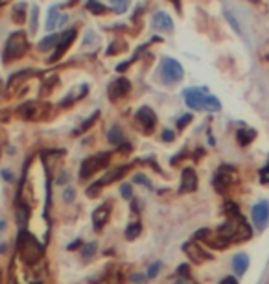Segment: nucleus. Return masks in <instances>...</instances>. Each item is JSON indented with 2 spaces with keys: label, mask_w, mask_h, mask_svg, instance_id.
Here are the masks:
<instances>
[{
  "label": "nucleus",
  "mask_w": 269,
  "mask_h": 284,
  "mask_svg": "<svg viewBox=\"0 0 269 284\" xmlns=\"http://www.w3.org/2000/svg\"><path fill=\"white\" fill-rule=\"evenodd\" d=\"M44 253V246L26 229H20L17 236V259L28 266H35L41 262Z\"/></svg>",
  "instance_id": "1"
},
{
  "label": "nucleus",
  "mask_w": 269,
  "mask_h": 284,
  "mask_svg": "<svg viewBox=\"0 0 269 284\" xmlns=\"http://www.w3.org/2000/svg\"><path fill=\"white\" fill-rule=\"evenodd\" d=\"M30 50V41L26 32L19 30V32H13V34L8 37L6 41V48H4V61H17V59H22L28 54Z\"/></svg>",
  "instance_id": "2"
},
{
  "label": "nucleus",
  "mask_w": 269,
  "mask_h": 284,
  "mask_svg": "<svg viewBox=\"0 0 269 284\" xmlns=\"http://www.w3.org/2000/svg\"><path fill=\"white\" fill-rule=\"evenodd\" d=\"M111 163V153L109 151H100L96 155H91V157H87L85 161L82 163L79 166V179L85 181V179L92 177L94 173H98L100 170L107 168Z\"/></svg>",
  "instance_id": "3"
},
{
  "label": "nucleus",
  "mask_w": 269,
  "mask_h": 284,
  "mask_svg": "<svg viewBox=\"0 0 269 284\" xmlns=\"http://www.w3.org/2000/svg\"><path fill=\"white\" fill-rule=\"evenodd\" d=\"M127 170H131V164H124V166H118V168H113V170H109V172H105V175H103L101 179H98L96 183H92L91 187H87V196L96 198L98 194L101 192V188L105 187V185L120 181L125 173H127Z\"/></svg>",
  "instance_id": "4"
},
{
  "label": "nucleus",
  "mask_w": 269,
  "mask_h": 284,
  "mask_svg": "<svg viewBox=\"0 0 269 284\" xmlns=\"http://www.w3.org/2000/svg\"><path fill=\"white\" fill-rule=\"evenodd\" d=\"M183 78H184V68L177 59L164 58L163 61H160V80H163L166 85L181 82Z\"/></svg>",
  "instance_id": "5"
},
{
  "label": "nucleus",
  "mask_w": 269,
  "mask_h": 284,
  "mask_svg": "<svg viewBox=\"0 0 269 284\" xmlns=\"http://www.w3.org/2000/svg\"><path fill=\"white\" fill-rule=\"evenodd\" d=\"M251 222L255 225L258 233L265 231L269 227V201L267 199H260L256 205L251 209Z\"/></svg>",
  "instance_id": "6"
},
{
  "label": "nucleus",
  "mask_w": 269,
  "mask_h": 284,
  "mask_svg": "<svg viewBox=\"0 0 269 284\" xmlns=\"http://www.w3.org/2000/svg\"><path fill=\"white\" fill-rule=\"evenodd\" d=\"M48 111V104H39V101H28V104H24V106H20L17 109L19 116L24 118V120H41V118H44V113Z\"/></svg>",
  "instance_id": "7"
},
{
  "label": "nucleus",
  "mask_w": 269,
  "mask_h": 284,
  "mask_svg": "<svg viewBox=\"0 0 269 284\" xmlns=\"http://www.w3.org/2000/svg\"><path fill=\"white\" fill-rule=\"evenodd\" d=\"M76 37H77V30L76 28H72V30H67V32H63L61 35H59V43H58V46L53 48V54L48 58V63H56V61H59V59L67 54V50L72 46V43L76 41Z\"/></svg>",
  "instance_id": "8"
},
{
  "label": "nucleus",
  "mask_w": 269,
  "mask_h": 284,
  "mask_svg": "<svg viewBox=\"0 0 269 284\" xmlns=\"http://www.w3.org/2000/svg\"><path fill=\"white\" fill-rule=\"evenodd\" d=\"M236 170L232 168V166H221L220 170L216 172V175H214V188H216V192L223 194L227 192L229 188L232 187V183H234V175H236Z\"/></svg>",
  "instance_id": "9"
},
{
  "label": "nucleus",
  "mask_w": 269,
  "mask_h": 284,
  "mask_svg": "<svg viewBox=\"0 0 269 284\" xmlns=\"http://www.w3.org/2000/svg\"><path fill=\"white\" fill-rule=\"evenodd\" d=\"M183 251H184V255H186L188 259L192 260L194 264H203V262H207V260H212L210 253H208V251H205V247L199 246L196 240L184 242V244H183Z\"/></svg>",
  "instance_id": "10"
},
{
  "label": "nucleus",
  "mask_w": 269,
  "mask_h": 284,
  "mask_svg": "<svg viewBox=\"0 0 269 284\" xmlns=\"http://www.w3.org/2000/svg\"><path fill=\"white\" fill-rule=\"evenodd\" d=\"M205 96H207L205 89H188V91H184V104L192 111H203L205 109Z\"/></svg>",
  "instance_id": "11"
},
{
  "label": "nucleus",
  "mask_w": 269,
  "mask_h": 284,
  "mask_svg": "<svg viewBox=\"0 0 269 284\" xmlns=\"http://www.w3.org/2000/svg\"><path fill=\"white\" fill-rule=\"evenodd\" d=\"M137 122L142 125L144 133L151 135V133H153V130L157 127V115L153 113V109H151V107L144 106V107H140L139 111H137Z\"/></svg>",
  "instance_id": "12"
},
{
  "label": "nucleus",
  "mask_w": 269,
  "mask_h": 284,
  "mask_svg": "<svg viewBox=\"0 0 269 284\" xmlns=\"http://www.w3.org/2000/svg\"><path fill=\"white\" fill-rule=\"evenodd\" d=\"M107 92H109L111 101L122 100V98H125L131 92V82L127 80V78H116L115 82L109 85Z\"/></svg>",
  "instance_id": "13"
},
{
  "label": "nucleus",
  "mask_w": 269,
  "mask_h": 284,
  "mask_svg": "<svg viewBox=\"0 0 269 284\" xmlns=\"http://www.w3.org/2000/svg\"><path fill=\"white\" fill-rule=\"evenodd\" d=\"M111 211H113V203L111 201L101 203L100 207L94 209V212H92V227H94V231H101L107 225L111 218Z\"/></svg>",
  "instance_id": "14"
},
{
  "label": "nucleus",
  "mask_w": 269,
  "mask_h": 284,
  "mask_svg": "<svg viewBox=\"0 0 269 284\" xmlns=\"http://www.w3.org/2000/svg\"><path fill=\"white\" fill-rule=\"evenodd\" d=\"M197 187H199V179H197V173L194 168H184L181 172V188L179 192L188 194V192H196Z\"/></svg>",
  "instance_id": "15"
},
{
  "label": "nucleus",
  "mask_w": 269,
  "mask_h": 284,
  "mask_svg": "<svg viewBox=\"0 0 269 284\" xmlns=\"http://www.w3.org/2000/svg\"><path fill=\"white\" fill-rule=\"evenodd\" d=\"M32 76H34V68H24V70H19V72L11 74L10 80H8V92L15 91L17 87H20L22 83L28 82Z\"/></svg>",
  "instance_id": "16"
},
{
  "label": "nucleus",
  "mask_w": 269,
  "mask_h": 284,
  "mask_svg": "<svg viewBox=\"0 0 269 284\" xmlns=\"http://www.w3.org/2000/svg\"><path fill=\"white\" fill-rule=\"evenodd\" d=\"M249 255L247 253H238V255H234V259H232V271H234L236 277H244L245 273H247V270H249Z\"/></svg>",
  "instance_id": "17"
},
{
  "label": "nucleus",
  "mask_w": 269,
  "mask_h": 284,
  "mask_svg": "<svg viewBox=\"0 0 269 284\" xmlns=\"http://www.w3.org/2000/svg\"><path fill=\"white\" fill-rule=\"evenodd\" d=\"M153 26L160 32H166V34L173 32V20L166 11H157L153 15Z\"/></svg>",
  "instance_id": "18"
},
{
  "label": "nucleus",
  "mask_w": 269,
  "mask_h": 284,
  "mask_svg": "<svg viewBox=\"0 0 269 284\" xmlns=\"http://www.w3.org/2000/svg\"><path fill=\"white\" fill-rule=\"evenodd\" d=\"M256 139V131L251 130V127H240L236 131V140L240 146H249L253 140Z\"/></svg>",
  "instance_id": "19"
},
{
  "label": "nucleus",
  "mask_w": 269,
  "mask_h": 284,
  "mask_svg": "<svg viewBox=\"0 0 269 284\" xmlns=\"http://www.w3.org/2000/svg\"><path fill=\"white\" fill-rule=\"evenodd\" d=\"M15 220H17V225L20 229H26L30 222V207L28 205H22V203H17V212H15Z\"/></svg>",
  "instance_id": "20"
},
{
  "label": "nucleus",
  "mask_w": 269,
  "mask_h": 284,
  "mask_svg": "<svg viewBox=\"0 0 269 284\" xmlns=\"http://www.w3.org/2000/svg\"><path fill=\"white\" fill-rule=\"evenodd\" d=\"M107 140H109L113 146H116V148H120L122 144H125V135H124V131H122V127L113 125L109 130V133H107Z\"/></svg>",
  "instance_id": "21"
},
{
  "label": "nucleus",
  "mask_w": 269,
  "mask_h": 284,
  "mask_svg": "<svg viewBox=\"0 0 269 284\" xmlns=\"http://www.w3.org/2000/svg\"><path fill=\"white\" fill-rule=\"evenodd\" d=\"M28 6L24 2H20V4L13 6V10H11V19H13L15 24H24L26 22V17H28V10H26Z\"/></svg>",
  "instance_id": "22"
},
{
  "label": "nucleus",
  "mask_w": 269,
  "mask_h": 284,
  "mask_svg": "<svg viewBox=\"0 0 269 284\" xmlns=\"http://www.w3.org/2000/svg\"><path fill=\"white\" fill-rule=\"evenodd\" d=\"M61 17L63 15L59 13L58 8H50L48 19H46V30H48V32H53L58 26H61Z\"/></svg>",
  "instance_id": "23"
},
{
  "label": "nucleus",
  "mask_w": 269,
  "mask_h": 284,
  "mask_svg": "<svg viewBox=\"0 0 269 284\" xmlns=\"http://www.w3.org/2000/svg\"><path fill=\"white\" fill-rule=\"evenodd\" d=\"M140 233H142V223H140V222H131L129 225L125 227L124 236H125V240H127V242H133V240H137V238H139Z\"/></svg>",
  "instance_id": "24"
},
{
  "label": "nucleus",
  "mask_w": 269,
  "mask_h": 284,
  "mask_svg": "<svg viewBox=\"0 0 269 284\" xmlns=\"http://www.w3.org/2000/svg\"><path fill=\"white\" fill-rule=\"evenodd\" d=\"M98 118H100V111H94L91 116H89V118H87L85 122H83L82 125H79V127H77L76 131H72V135L77 137V135H82V133H85V131H89V130L92 127V125H94V124L98 122Z\"/></svg>",
  "instance_id": "25"
},
{
  "label": "nucleus",
  "mask_w": 269,
  "mask_h": 284,
  "mask_svg": "<svg viewBox=\"0 0 269 284\" xmlns=\"http://www.w3.org/2000/svg\"><path fill=\"white\" fill-rule=\"evenodd\" d=\"M59 85V78L58 76H52V78H48L46 82L41 85V92H39V98H44V96H48L50 92L56 89V87Z\"/></svg>",
  "instance_id": "26"
},
{
  "label": "nucleus",
  "mask_w": 269,
  "mask_h": 284,
  "mask_svg": "<svg viewBox=\"0 0 269 284\" xmlns=\"http://www.w3.org/2000/svg\"><path fill=\"white\" fill-rule=\"evenodd\" d=\"M58 43H59V35L52 34V35H48V37H44L43 41L39 43V50H41V52H48V50L56 48Z\"/></svg>",
  "instance_id": "27"
},
{
  "label": "nucleus",
  "mask_w": 269,
  "mask_h": 284,
  "mask_svg": "<svg viewBox=\"0 0 269 284\" xmlns=\"http://www.w3.org/2000/svg\"><path fill=\"white\" fill-rule=\"evenodd\" d=\"M125 50H127V44H125V41H122V39H116V41H113V43H111L109 48H107V56H116V54L125 52Z\"/></svg>",
  "instance_id": "28"
},
{
  "label": "nucleus",
  "mask_w": 269,
  "mask_h": 284,
  "mask_svg": "<svg viewBox=\"0 0 269 284\" xmlns=\"http://www.w3.org/2000/svg\"><path fill=\"white\" fill-rule=\"evenodd\" d=\"M96 251H98L96 242H89V244H85V246L82 247L83 260H92V259H94V255H96Z\"/></svg>",
  "instance_id": "29"
},
{
  "label": "nucleus",
  "mask_w": 269,
  "mask_h": 284,
  "mask_svg": "<svg viewBox=\"0 0 269 284\" xmlns=\"http://www.w3.org/2000/svg\"><path fill=\"white\" fill-rule=\"evenodd\" d=\"M221 109V104L216 96H212V94H207L205 96V111H210V113H216Z\"/></svg>",
  "instance_id": "30"
},
{
  "label": "nucleus",
  "mask_w": 269,
  "mask_h": 284,
  "mask_svg": "<svg viewBox=\"0 0 269 284\" xmlns=\"http://www.w3.org/2000/svg\"><path fill=\"white\" fill-rule=\"evenodd\" d=\"M87 10L94 15H105L107 13V8L101 4V2H98V0H89V2H87Z\"/></svg>",
  "instance_id": "31"
},
{
  "label": "nucleus",
  "mask_w": 269,
  "mask_h": 284,
  "mask_svg": "<svg viewBox=\"0 0 269 284\" xmlns=\"http://www.w3.org/2000/svg\"><path fill=\"white\" fill-rule=\"evenodd\" d=\"M111 8L116 13H125V10L129 8V0H111Z\"/></svg>",
  "instance_id": "32"
},
{
  "label": "nucleus",
  "mask_w": 269,
  "mask_h": 284,
  "mask_svg": "<svg viewBox=\"0 0 269 284\" xmlns=\"http://www.w3.org/2000/svg\"><path fill=\"white\" fill-rule=\"evenodd\" d=\"M160 270H163V262L160 260H155L153 264H149V268H148V279H155L157 275L160 273Z\"/></svg>",
  "instance_id": "33"
},
{
  "label": "nucleus",
  "mask_w": 269,
  "mask_h": 284,
  "mask_svg": "<svg viewBox=\"0 0 269 284\" xmlns=\"http://www.w3.org/2000/svg\"><path fill=\"white\" fill-rule=\"evenodd\" d=\"M37 24H39V8L34 6L32 8V19H30V34L37 32Z\"/></svg>",
  "instance_id": "34"
},
{
  "label": "nucleus",
  "mask_w": 269,
  "mask_h": 284,
  "mask_svg": "<svg viewBox=\"0 0 269 284\" xmlns=\"http://www.w3.org/2000/svg\"><path fill=\"white\" fill-rule=\"evenodd\" d=\"M190 273H192V270H190V264L188 262H184V264H181L175 270V275H177V279H190Z\"/></svg>",
  "instance_id": "35"
},
{
  "label": "nucleus",
  "mask_w": 269,
  "mask_h": 284,
  "mask_svg": "<svg viewBox=\"0 0 269 284\" xmlns=\"http://www.w3.org/2000/svg\"><path fill=\"white\" fill-rule=\"evenodd\" d=\"M98 284H122V275H105V277H101Z\"/></svg>",
  "instance_id": "36"
},
{
  "label": "nucleus",
  "mask_w": 269,
  "mask_h": 284,
  "mask_svg": "<svg viewBox=\"0 0 269 284\" xmlns=\"http://www.w3.org/2000/svg\"><path fill=\"white\" fill-rule=\"evenodd\" d=\"M120 194H122V198H124V199L131 201V199H133V187H131L129 183H124L120 187Z\"/></svg>",
  "instance_id": "37"
},
{
  "label": "nucleus",
  "mask_w": 269,
  "mask_h": 284,
  "mask_svg": "<svg viewBox=\"0 0 269 284\" xmlns=\"http://www.w3.org/2000/svg\"><path fill=\"white\" fill-rule=\"evenodd\" d=\"M192 120H194V115H192V113H186V115H183V116H181V118L177 120V127H179L181 131H183L184 127H186V125L190 124Z\"/></svg>",
  "instance_id": "38"
},
{
  "label": "nucleus",
  "mask_w": 269,
  "mask_h": 284,
  "mask_svg": "<svg viewBox=\"0 0 269 284\" xmlns=\"http://www.w3.org/2000/svg\"><path fill=\"white\" fill-rule=\"evenodd\" d=\"M133 183H140V185H144L146 188H149V190H151V181H149L148 177H146L144 173H137V175H134L133 177Z\"/></svg>",
  "instance_id": "39"
},
{
  "label": "nucleus",
  "mask_w": 269,
  "mask_h": 284,
  "mask_svg": "<svg viewBox=\"0 0 269 284\" xmlns=\"http://www.w3.org/2000/svg\"><path fill=\"white\" fill-rule=\"evenodd\" d=\"M63 199H65L67 203H72L74 199H76V188H72V187L65 188V192H63Z\"/></svg>",
  "instance_id": "40"
},
{
  "label": "nucleus",
  "mask_w": 269,
  "mask_h": 284,
  "mask_svg": "<svg viewBox=\"0 0 269 284\" xmlns=\"http://www.w3.org/2000/svg\"><path fill=\"white\" fill-rule=\"evenodd\" d=\"M260 183L269 185V159H267V164H265L264 168L260 170Z\"/></svg>",
  "instance_id": "41"
},
{
  "label": "nucleus",
  "mask_w": 269,
  "mask_h": 284,
  "mask_svg": "<svg viewBox=\"0 0 269 284\" xmlns=\"http://www.w3.org/2000/svg\"><path fill=\"white\" fill-rule=\"evenodd\" d=\"M210 235H212L210 229H199V231H197L196 235H194V240H196V242H197V240H203V242H205Z\"/></svg>",
  "instance_id": "42"
},
{
  "label": "nucleus",
  "mask_w": 269,
  "mask_h": 284,
  "mask_svg": "<svg viewBox=\"0 0 269 284\" xmlns=\"http://www.w3.org/2000/svg\"><path fill=\"white\" fill-rule=\"evenodd\" d=\"M129 280L133 284H144L146 280H149V279H148V275H144V273H133L129 277Z\"/></svg>",
  "instance_id": "43"
},
{
  "label": "nucleus",
  "mask_w": 269,
  "mask_h": 284,
  "mask_svg": "<svg viewBox=\"0 0 269 284\" xmlns=\"http://www.w3.org/2000/svg\"><path fill=\"white\" fill-rule=\"evenodd\" d=\"M83 246H85V242H83L82 238H76V240L70 242V244L67 246V251H79Z\"/></svg>",
  "instance_id": "44"
},
{
  "label": "nucleus",
  "mask_w": 269,
  "mask_h": 284,
  "mask_svg": "<svg viewBox=\"0 0 269 284\" xmlns=\"http://www.w3.org/2000/svg\"><path fill=\"white\" fill-rule=\"evenodd\" d=\"M163 140H164V142H173V140H175V131L164 130L163 131Z\"/></svg>",
  "instance_id": "45"
},
{
  "label": "nucleus",
  "mask_w": 269,
  "mask_h": 284,
  "mask_svg": "<svg viewBox=\"0 0 269 284\" xmlns=\"http://www.w3.org/2000/svg\"><path fill=\"white\" fill-rule=\"evenodd\" d=\"M220 284H240V282H238V277H236V275H227V277H223V279L220 280Z\"/></svg>",
  "instance_id": "46"
},
{
  "label": "nucleus",
  "mask_w": 269,
  "mask_h": 284,
  "mask_svg": "<svg viewBox=\"0 0 269 284\" xmlns=\"http://www.w3.org/2000/svg\"><path fill=\"white\" fill-rule=\"evenodd\" d=\"M184 155H186V149H183V151H181V153H177V155H173V159H170V164H172V166L179 164L181 161L184 159Z\"/></svg>",
  "instance_id": "47"
},
{
  "label": "nucleus",
  "mask_w": 269,
  "mask_h": 284,
  "mask_svg": "<svg viewBox=\"0 0 269 284\" xmlns=\"http://www.w3.org/2000/svg\"><path fill=\"white\" fill-rule=\"evenodd\" d=\"M0 175H2V177H4L6 181H8V183H13V181H15L13 173H11V170H8V168L2 170V172H0Z\"/></svg>",
  "instance_id": "48"
},
{
  "label": "nucleus",
  "mask_w": 269,
  "mask_h": 284,
  "mask_svg": "<svg viewBox=\"0 0 269 284\" xmlns=\"http://www.w3.org/2000/svg\"><path fill=\"white\" fill-rule=\"evenodd\" d=\"M225 17H227V19H229V22H231V26H232V28H234L236 32H238V34H240V26H238V20H236L234 17H232V15L229 13V11H227V13H225Z\"/></svg>",
  "instance_id": "49"
},
{
  "label": "nucleus",
  "mask_w": 269,
  "mask_h": 284,
  "mask_svg": "<svg viewBox=\"0 0 269 284\" xmlns=\"http://www.w3.org/2000/svg\"><path fill=\"white\" fill-rule=\"evenodd\" d=\"M131 205H133V211L137 212V214L142 211V203H140V199H131Z\"/></svg>",
  "instance_id": "50"
},
{
  "label": "nucleus",
  "mask_w": 269,
  "mask_h": 284,
  "mask_svg": "<svg viewBox=\"0 0 269 284\" xmlns=\"http://www.w3.org/2000/svg\"><path fill=\"white\" fill-rule=\"evenodd\" d=\"M131 59L129 61H125V63H120V65H118V67H116V70H118V72H125V70H127V67H131Z\"/></svg>",
  "instance_id": "51"
},
{
  "label": "nucleus",
  "mask_w": 269,
  "mask_h": 284,
  "mask_svg": "<svg viewBox=\"0 0 269 284\" xmlns=\"http://www.w3.org/2000/svg\"><path fill=\"white\" fill-rule=\"evenodd\" d=\"M170 2H172V4L175 6V8H177L179 13H183V10H181V0H170Z\"/></svg>",
  "instance_id": "52"
},
{
  "label": "nucleus",
  "mask_w": 269,
  "mask_h": 284,
  "mask_svg": "<svg viewBox=\"0 0 269 284\" xmlns=\"http://www.w3.org/2000/svg\"><path fill=\"white\" fill-rule=\"evenodd\" d=\"M6 229H8V223H6V220H0V233H4Z\"/></svg>",
  "instance_id": "53"
},
{
  "label": "nucleus",
  "mask_w": 269,
  "mask_h": 284,
  "mask_svg": "<svg viewBox=\"0 0 269 284\" xmlns=\"http://www.w3.org/2000/svg\"><path fill=\"white\" fill-rule=\"evenodd\" d=\"M6 251H8V244H0V253H2V255H4Z\"/></svg>",
  "instance_id": "54"
},
{
  "label": "nucleus",
  "mask_w": 269,
  "mask_h": 284,
  "mask_svg": "<svg viewBox=\"0 0 269 284\" xmlns=\"http://www.w3.org/2000/svg\"><path fill=\"white\" fill-rule=\"evenodd\" d=\"M10 2H11V0H0V8H4V6H8Z\"/></svg>",
  "instance_id": "55"
},
{
  "label": "nucleus",
  "mask_w": 269,
  "mask_h": 284,
  "mask_svg": "<svg viewBox=\"0 0 269 284\" xmlns=\"http://www.w3.org/2000/svg\"><path fill=\"white\" fill-rule=\"evenodd\" d=\"M0 284H2V271H0Z\"/></svg>",
  "instance_id": "56"
},
{
  "label": "nucleus",
  "mask_w": 269,
  "mask_h": 284,
  "mask_svg": "<svg viewBox=\"0 0 269 284\" xmlns=\"http://www.w3.org/2000/svg\"><path fill=\"white\" fill-rule=\"evenodd\" d=\"M32 284H43V282H32Z\"/></svg>",
  "instance_id": "57"
}]
</instances>
